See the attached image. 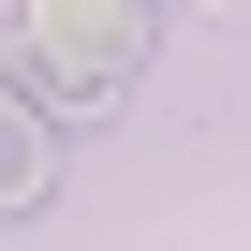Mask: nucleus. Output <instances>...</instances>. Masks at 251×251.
Masks as SVG:
<instances>
[{"mask_svg": "<svg viewBox=\"0 0 251 251\" xmlns=\"http://www.w3.org/2000/svg\"><path fill=\"white\" fill-rule=\"evenodd\" d=\"M30 207H59V133L0 89V222H30Z\"/></svg>", "mask_w": 251, "mask_h": 251, "instance_id": "nucleus-2", "label": "nucleus"}, {"mask_svg": "<svg viewBox=\"0 0 251 251\" xmlns=\"http://www.w3.org/2000/svg\"><path fill=\"white\" fill-rule=\"evenodd\" d=\"M163 45V0H15V89L30 118H103L118 89L148 74Z\"/></svg>", "mask_w": 251, "mask_h": 251, "instance_id": "nucleus-1", "label": "nucleus"}]
</instances>
